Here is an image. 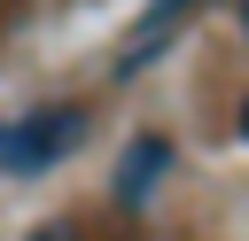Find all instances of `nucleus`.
I'll use <instances>...</instances> for the list:
<instances>
[{"label": "nucleus", "instance_id": "f257e3e1", "mask_svg": "<svg viewBox=\"0 0 249 241\" xmlns=\"http://www.w3.org/2000/svg\"><path fill=\"white\" fill-rule=\"evenodd\" d=\"M86 124H93L86 101H47V109H23V117H0V171H8V179L54 171L62 155H78Z\"/></svg>", "mask_w": 249, "mask_h": 241}, {"label": "nucleus", "instance_id": "f03ea898", "mask_svg": "<svg viewBox=\"0 0 249 241\" xmlns=\"http://www.w3.org/2000/svg\"><path fill=\"white\" fill-rule=\"evenodd\" d=\"M171 171V140L163 132H140L132 140V155L117 163V202H148V187Z\"/></svg>", "mask_w": 249, "mask_h": 241}, {"label": "nucleus", "instance_id": "7ed1b4c3", "mask_svg": "<svg viewBox=\"0 0 249 241\" xmlns=\"http://www.w3.org/2000/svg\"><path fill=\"white\" fill-rule=\"evenodd\" d=\"M31 241H78V225H39Z\"/></svg>", "mask_w": 249, "mask_h": 241}, {"label": "nucleus", "instance_id": "20e7f679", "mask_svg": "<svg viewBox=\"0 0 249 241\" xmlns=\"http://www.w3.org/2000/svg\"><path fill=\"white\" fill-rule=\"evenodd\" d=\"M241 140H249V101H241Z\"/></svg>", "mask_w": 249, "mask_h": 241}, {"label": "nucleus", "instance_id": "39448f33", "mask_svg": "<svg viewBox=\"0 0 249 241\" xmlns=\"http://www.w3.org/2000/svg\"><path fill=\"white\" fill-rule=\"evenodd\" d=\"M241 8H249V0H241Z\"/></svg>", "mask_w": 249, "mask_h": 241}]
</instances>
